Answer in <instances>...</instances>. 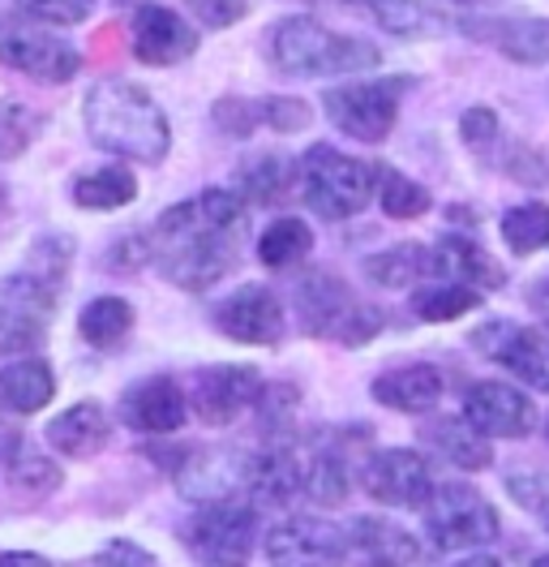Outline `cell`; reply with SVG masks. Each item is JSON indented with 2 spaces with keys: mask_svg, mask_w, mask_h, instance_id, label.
Here are the masks:
<instances>
[{
  "mask_svg": "<svg viewBox=\"0 0 549 567\" xmlns=\"http://www.w3.org/2000/svg\"><path fill=\"white\" fill-rule=\"evenodd\" d=\"M245 212L249 203L237 189H203L185 203H172L151 228L155 267L164 271V280L189 292L224 280L237 267V233Z\"/></svg>",
  "mask_w": 549,
  "mask_h": 567,
  "instance_id": "6da1fadb",
  "label": "cell"
},
{
  "mask_svg": "<svg viewBox=\"0 0 549 567\" xmlns=\"http://www.w3.org/2000/svg\"><path fill=\"white\" fill-rule=\"evenodd\" d=\"M327 121L356 142H382L400 121V86L386 78H356L327 91Z\"/></svg>",
  "mask_w": 549,
  "mask_h": 567,
  "instance_id": "52a82bcc",
  "label": "cell"
},
{
  "mask_svg": "<svg viewBox=\"0 0 549 567\" xmlns=\"http://www.w3.org/2000/svg\"><path fill=\"white\" fill-rule=\"evenodd\" d=\"M189 13L210 27V31H224V27H237L240 18L249 13V0H185Z\"/></svg>",
  "mask_w": 549,
  "mask_h": 567,
  "instance_id": "7bdbcfd3",
  "label": "cell"
},
{
  "mask_svg": "<svg viewBox=\"0 0 549 567\" xmlns=\"http://www.w3.org/2000/svg\"><path fill=\"white\" fill-rule=\"evenodd\" d=\"M374 400L382 409H395V413H429L438 400H443V370L429 365V361H412V365H395L386 374L374 379Z\"/></svg>",
  "mask_w": 549,
  "mask_h": 567,
  "instance_id": "d4e9b609",
  "label": "cell"
},
{
  "mask_svg": "<svg viewBox=\"0 0 549 567\" xmlns=\"http://www.w3.org/2000/svg\"><path fill=\"white\" fill-rule=\"evenodd\" d=\"M365 280H374L377 288H412V284L429 280V246L421 241H400L391 249H377L361 262Z\"/></svg>",
  "mask_w": 549,
  "mask_h": 567,
  "instance_id": "4dcf8cb0",
  "label": "cell"
},
{
  "mask_svg": "<svg viewBox=\"0 0 549 567\" xmlns=\"http://www.w3.org/2000/svg\"><path fill=\"white\" fill-rule=\"evenodd\" d=\"M262 388L267 383L249 365H206L189 383V409L206 425H232L240 413L258 409Z\"/></svg>",
  "mask_w": 549,
  "mask_h": 567,
  "instance_id": "5bb4252c",
  "label": "cell"
},
{
  "mask_svg": "<svg viewBox=\"0 0 549 567\" xmlns=\"http://www.w3.org/2000/svg\"><path fill=\"white\" fill-rule=\"evenodd\" d=\"M480 301H485V292H477V288L434 280L412 292V315L421 322H455L464 319V315H473V310H480Z\"/></svg>",
  "mask_w": 549,
  "mask_h": 567,
  "instance_id": "836d02e7",
  "label": "cell"
},
{
  "mask_svg": "<svg viewBox=\"0 0 549 567\" xmlns=\"http://www.w3.org/2000/svg\"><path fill=\"white\" fill-rule=\"evenodd\" d=\"M429 280L464 284V288L489 292V288H503L507 284V271L473 237H443V241L429 246Z\"/></svg>",
  "mask_w": 549,
  "mask_h": 567,
  "instance_id": "ffe728a7",
  "label": "cell"
},
{
  "mask_svg": "<svg viewBox=\"0 0 549 567\" xmlns=\"http://www.w3.org/2000/svg\"><path fill=\"white\" fill-rule=\"evenodd\" d=\"M480 353L511 370L532 391H549V327H519L511 319L485 322L473 336Z\"/></svg>",
  "mask_w": 549,
  "mask_h": 567,
  "instance_id": "8fae6325",
  "label": "cell"
},
{
  "mask_svg": "<svg viewBox=\"0 0 549 567\" xmlns=\"http://www.w3.org/2000/svg\"><path fill=\"white\" fill-rule=\"evenodd\" d=\"M356 477H361V491L386 507H421L425 512V503L438 491L429 461L412 447H377L361 461Z\"/></svg>",
  "mask_w": 549,
  "mask_h": 567,
  "instance_id": "9c48e42d",
  "label": "cell"
},
{
  "mask_svg": "<svg viewBox=\"0 0 549 567\" xmlns=\"http://www.w3.org/2000/svg\"><path fill=\"white\" fill-rule=\"evenodd\" d=\"M297 189L322 219H352L377 198V164H365L340 146L313 142L297 164Z\"/></svg>",
  "mask_w": 549,
  "mask_h": 567,
  "instance_id": "5b68a950",
  "label": "cell"
},
{
  "mask_svg": "<svg viewBox=\"0 0 549 567\" xmlns=\"http://www.w3.org/2000/svg\"><path fill=\"white\" fill-rule=\"evenodd\" d=\"M116 417L121 425H130L137 434H176L185 417H189V391L180 388L168 374H155V379H137L134 388H125L121 404H116Z\"/></svg>",
  "mask_w": 549,
  "mask_h": 567,
  "instance_id": "2e32d148",
  "label": "cell"
},
{
  "mask_svg": "<svg viewBox=\"0 0 549 567\" xmlns=\"http://www.w3.org/2000/svg\"><path fill=\"white\" fill-rule=\"evenodd\" d=\"M343 537H348V559L356 567H412L421 555L416 537L382 516H356Z\"/></svg>",
  "mask_w": 549,
  "mask_h": 567,
  "instance_id": "44dd1931",
  "label": "cell"
},
{
  "mask_svg": "<svg viewBox=\"0 0 549 567\" xmlns=\"http://www.w3.org/2000/svg\"><path fill=\"white\" fill-rule=\"evenodd\" d=\"M297 185V164L274 155V151H258V155H245L237 164V189L249 207H279Z\"/></svg>",
  "mask_w": 549,
  "mask_h": 567,
  "instance_id": "4316f807",
  "label": "cell"
},
{
  "mask_svg": "<svg viewBox=\"0 0 549 567\" xmlns=\"http://www.w3.org/2000/svg\"><path fill=\"white\" fill-rule=\"evenodd\" d=\"M421 443L438 461H446L450 468H464V473H480L494 461L489 439L473 422H464V417H434V422H425L421 425Z\"/></svg>",
  "mask_w": 549,
  "mask_h": 567,
  "instance_id": "484cf974",
  "label": "cell"
},
{
  "mask_svg": "<svg viewBox=\"0 0 549 567\" xmlns=\"http://www.w3.org/2000/svg\"><path fill=\"white\" fill-rule=\"evenodd\" d=\"M352 4H356L361 13H370L386 35L421 39V35H443V31L455 27L443 9L421 4V0H352Z\"/></svg>",
  "mask_w": 549,
  "mask_h": 567,
  "instance_id": "f1b7e54d",
  "label": "cell"
},
{
  "mask_svg": "<svg viewBox=\"0 0 549 567\" xmlns=\"http://www.w3.org/2000/svg\"><path fill=\"white\" fill-rule=\"evenodd\" d=\"M82 125L100 151L134 164H164L172 151L168 112L130 78H100L82 100Z\"/></svg>",
  "mask_w": 549,
  "mask_h": 567,
  "instance_id": "7a4b0ae2",
  "label": "cell"
},
{
  "mask_svg": "<svg viewBox=\"0 0 549 567\" xmlns=\"http://www.w3.org/2000/svg\"><path fill=\"white\" fill-rule=\"evenodd\" d=\"M309 249H313V228L301 215H279L258 237V262L283 271V267H297L301 258H309Z\"/></svg>",
  "mask_w": 549,
  "mask_h": 567,
  "instance_id": "d6a6232c",
  "label": "cell"
},
{
  "mask_svg": "<svg viewBox=\"0 0 549 567\" xmlns=\"http://www.w3.org/2000/svg\"><path fill=\"white\" fill-rule=\"evenodd\" d=\"M210 567H240V564H210Z\"/></svg>",
  "mask_w": 549,
  "mask_h": 567,
  "instance_id": "f907efd6",
  "label": "cell"
},
{
  "mask_svg": "<svg viewBox=\"0 0 549 567\" xmlns=\"http://www.w3.org/2000/svg\"><path fill=\"white\" fill-rule=\"evenodd\" d=\"M459 138L464 146L485 159V164H494L498 159V151L507 146V130H503V121H498V112L485 104H473L464 116H459Z\"/></svg>",
  "mask_w": 549,
  "mask_h": 567,
  "instance_id": "74e56055",
  "label": "cell"
},
{
  "mask_svg": "<svg viewBox=\"0 0 549 567\" xmlns=\"http://www.w3.org/2000/svg\"><path fill=\"white\" fill-rule=\"evenodd\" d=\"M77 331L91 349L112 353L130 331H134V306L125 297H95L86 301V310L77 315Z\"/></svg>",
  "mask_w": 549,
  "mask_h": 567,
  "instance_id": "1f68e13d",
  "label": "cell"
},
{
  "mask_svg": "<svg viewBox=\"0 0 549 567\" xmlns=\"http://www.w3.org/2000/svg\"><path fill=\"white\" fill-rule=\"evenodd\" d=\"M245 464H249V456H237V452H189L176 464V482H180L185 498H198V503L240 498Z\"/></svg>",
  "mask_w": 549,
  "mask_h": 567,
  "instance_id": "603a6c76",
  "label": "cell"
},
{
  "mask_svg": "<svg viewBox=\"0 0 549 567\" xmlns=\"http://www.w3.org/2000/svg\"><path fill=\"white\" fill-rule=\"evenodd\" d=\"M9 486L22 491V495H52L61 486V468H56V461H48L43 452L18 443V452L9 461Z\"/></svg>",
  "mask_w": 549,
  "mask_h": 567,
  "instance_id": "f35d334b",
  "label": "cell"
},
{
  "mask_svg": "<svg viewBox=\"0 0 549 567\" xmlns=\"http://www.w3.org/2000/svg\"><path fill=\"white\" fill-rule=\"evenodd\" d=\"M450 4H489V0H450Z\"/></svg>",
  "mask_w": 549,
  "mask_h": 567,
  "instance_id": "681fc988",
  "label": "cell"
},
{
  "mask_svg": "<svg viewBox=\"0 0 549 567\" xmlns=\"http://www.w3.org/2000/svg\"><path fill=\"white\" fill-rule=\"evenodd\" d=\"M0 61L34 82H56V86L82 73V52L69 39L27 22H0Z\"/></svg>",
  "mask_w": 549,
  "mask_h": 567,
  "instance_id": "30bf717a",
  "label": "cell"
},
{
  "mask_svg": "<svg viewBox=\"0 0 549 567\" xmlns=\"http://www.w3.org/2000/svg\"><path fill=\"white\" fill-rule=\"evenodd\" d=\"M112 439V417L100 400H82V404H69L65 413H56L48 422V447L65 461H91L100 456Z\"/></svg>",
  "mask_w": 549,
  "mask_h": 567,
  "instance_id": "7402d4cb",
  "label": "cell"
},
{
  "mask_svg": "<svg viewBox=\"0 0 549 567\" xmlns=\"http://www.w3.org/2000/svg\"><path fill=\"white\" fill-rule=\"evenodd\" d=\"M130 35H134V56L151 70L180 65L198 52V31L168 4H142L130 22Z\"/></svg>",
  "mask_w": 549,
  "mask_h": 567,
  "instance_id": "ac0fdd59",
  "label": "cell"
},
{
  "mask_svg": "<svg viewBox=\"0 0 549 567\" xmlns=\"http://www.w3.org/2000/svg\"><path fill=\"white\" fill-rule=\"evenodd\" d=\"M455 567H503L494 555H468V559H459Z\"/></svg>",
  "mask_w": 549,
  "mask_h": 567,
  "instance_id": "7dc6e473",
  "label": "cell"
},
{
  "mask_svg": "<svg viewBox=\"0 0 549 567\" xmlns=\"http://www.w3.org/2000/svg\"><path fill=\"white\" fill-rule=\"evenodd\" d=\"M377 203L391 219H416L434 207V194L408 173L395 168H377Z\"/></svg>",
  "mask_w": 549,
  "mask_h": 567,
  "instance_id": "d590c367",
  "label": "cell"
},
{
  "mask_svg": "<svg viewBox=\"0 0 549 567\" xmlns=\"http://www.w3.org/2000/svg\"><path fill=\"white\" fill-rule=\"evenodd\" d=\"M100 567H155V559L134 542H107L100 555Z\"/></svg>",
  "mask_w": 549,
  "mask_h": 567,
  "instance_id": "f6af8a7d",
  "label": "cell"
},
{
  "mask_svg": "<svg viewBox=\"0 0 549 567\" xmlns=\"http://www.w3.org/2000/svg\"><path fill=\"white\" fill-rule=\"evenodd\" d=\"M0 567H52L43 555H34V550H4L0 555Z\"/></svg>",
  "mask_w": 549,
  "mask_h": 567,
  "instance_id": "bcb514c9",
  "label": "cell"
},
{
  "mask_svg": "<svg viewBox=\"0 0 549 567\" xmlns=\"http://www.w3.org/2000/svg\"><path fill=\"white\" fill-rule=\"evenodd\" d=\"M13 9L22 18H31L34 27H82L95 13V0H13Z\"/></svg>",
  "mask_w": 549,
  "mask_h": 567,
  "instance_id": "ab89813d",
  "label": "cell"
},
{
  "mask_svg": "<svg viewBox=\"0 0 549 567\" xmlns=\"http://www.w3.org/2000/svg\"><path fill=\"white\" fill-rule=\"evenodd\" d=\"M69 198L82 212H116V207H130L137 198V177L121 164H103L91 173H77L69 185Z\"/></svg>",
  "mask_w": 549,
  "mask_h": 567,
  "instance_id": "f546056e",
  "label": "cell"
},
{
  "mask_svg": "<svg viewBox=\"0 0 549 567\" xmlns=\"http://www.w3.org/2000/svg\"><path fill=\"white\" fill-rule=\"evenodd\" d=\"M361 310V301L352 297V288L331 276V271H313L305 280H297V315L305 322L309 336H331L340 340L343 327Z\"/></svg>",
  "mask_w": 549,
  "mask_h": 567,
  "instance_id": "d6986e66",
  "label": "cell"
},
{
  "mask_svg": "<svg viewBox=\"0 0 549 567\" xmlns=\"http://www.w3.org/2000/svg\"><path fill=\"white\" fill-rule=\"evenodd\" d=\"M455 31L477 39L485 48L503 52L515 65H546L549 61V18H528V13H477L459 18Z\"/></svg>",
  "mask_w": 549,
  "mask_h": 567,
  "instance_id": "9a60e30c",
  "label": "cell"
},
{
  "mask_svg": "<svg viewBox=\"0 0 549 567\" xmlns=\"http://www.w3.org/2000/svg\"><path fill=\"white\" fill-rule=\"evenodd\" d=\"M245 495L253 507H288L297 495H305V464L288 447H267L245 464Z\"/></svg>",
  "mask_w": 549,
  "mask_h": 567,
  "instance_id": "cb8c5ba5",
  "label": "cell"
},
{
  "mask_svg": "<svg viewBox=\"0 0 549 567\" xmlns=\"http://www.w3.org/2000/svg\"><path fill=\"white\" fill-rule=\"evenodd\" d=\"M498 233H503V241L511 246V254L549 249V203H519L511 212H503Z\"/></svg>",
  "mask_w": 549,
  "mask_h": 567,
  "instance_id": "e575fe53",
  "label": "cell"
},
{
  "mask_svg": "<svg viewBox=\"0 0 549 567\" xmlns=\"http://www.w3.org/2000/svg\"><path fill=\"white\" fill-rule=\"evenodd\" d=\"M69 267V237L39 241L31 267L0 280V353H31L43 344L52 310L61 301Z\"/></svg>",
  "mask_w": 549,
  "mask_h": 567,
  "instance_id": "3957f363",
  "label": "cell"
},
{
  "mask_svg": "<svg viewBox=\"0 0 549 567\" xmlns=\"http://www.w3.org/2000/svg\"><path fill=\"white\" fill-rule=\"evenodd\" d=\"M425 533L438 550L464 555V550L489 546L503 533V520H498V507L477 486L450 482V486H438L425 503Z\"/></svg>",
  "mask_w": 549,
  "mask_h": 567,
  "instance_id": "8992f818",
  "label": "cell"
},
{
  "mask_svg": "<svg viewBox=\"0 0 549 567\" xmlns=\"http://www.w3.org/2000/svg\"><path fill=\"white\" fill-rule=\"evenodd\" d=\"M464 422L477 425L485 439H524L537 425V404L511 383H473L464 391Z\"/></svg>",
  "mask_w": 549,
  "mask_h": 567,
  "instance_id": "e0dca14e",
  "label": "cell"
},
{
  "mask_svg": "<svg viewBox=\"0 0 549 567\" xmlns=\"http://www.w3.org/2000/svg\"><path fill=\"white\" fill-rule=\"evenodd\" d=\"M267 56L283 73L297 78H335V73H370L377 70L382 52L370 39L340 35L331 27H322L318 18H279L267 31Z\"/></svg>",
  "mask_w": 549,
  "mask_h": 567,
  "instance_id": "277c9868",
  "label": "cell"
},
{
  "mask_svg": "<svg viewBox=\"0 0 549 567\" xmlns=\"http://www.w3.org/2000/svg\"><path fill=\"white\" fill-rule=\"evenodd\" d=\"M528 567H549V555H537V559H532Z\"/></svg>",
  "mask_w": 549,
  "mask_h": 567,
  "instance_id": "c3c4849f",
  "label": "cell"
},
{
  "mask_svg": "<svg viewBox=\"0 0 549 567\" xmlns=\"http://www.w3.org/2000/svg\"><path fill=\"white\" fill-rule=\"evenodd\" d=\"M546 439H549V413H546Z\"/></svg>",
  "mask_w": 549,
  "mask_h": 567,
  "instance_id": "816d5d0a",
  "label": "cell"
},
{
  "mask_svg": "<svg viewBox=\"0 0 549 567\" xmlns=\"http://www.w3.org/2000/svg\"><path fill=\"white\" fill-rule=\"evenodd\" d=\"M271 567H343L348 537L331 520L318 516H288L262 542Z\"/></svg>",
  "mask_w": 549,
  "mask_h": 567,
  "instance_id": "4fadbf2b",
  "label": "cell"
},
{
  "mask_svg": "<svg viewBox=\"0 0 549 567\" xmlns=\"http://www.w3.org/2000/svg\"><path fill=\"white\" fill-rule=\"evenodd\" d=\"M258 112H262V125L274 130V134H297L313 121V107L305 100H297V95H262Z\"/></svg>",
  "mask_w": 549,
  "mask_h": 567,
  "instance_id": "b9f144b4",
  "label": "cell"
},
{
  "mask_svg": "<svg viewBox=\"0 0 549 567\" xmlns=\"http://www.w3.org/2000/svg\"><path fill=\"white\" fill-rule=\"evenodd\" d=\"M185 542L206 564H240L258 546V507L249 498L203 503L185 525Z\"/></svg>",
  "mask_w": 549,
  "mask_h": 567,
  "instance_id": "ba28073f",
  "label": "cell"
},
{
  "mask_svg": "<svg viewBox=\"0 0 549 567\" xmlns=\"http://www.w3.org/2000/svg\"><path fill=\"white\" fill-rule=\"evenodd\" d=\"M210 322L237 344H279L288 331V310L267 284H240L210 310Z\"/></svg>",
  "mask_w": 549,
  "mask_h": 567,
  "instance_id": "7c38bea8",
  "label": "cell"
},
{
  "mask_svg": "<svg viewBox=\"0 0 549 567\" xmlns=\"http://www.w3.org/2000/svg\"><path fill=\"white\" fill-rule=\"evenodd\" d=\"M210 121H215V130H224L228 138H249L258 125H262V112H258V100H249V95H224L215 112H210Z\"/></svg>",
  "mask_w": 549,
  "mask_h": 567,
  "instance_id": "60d3db41",
  "label": "cell"
},
{
  "mask_svg": "<svg viewBox=\"0 0 549 567\" xmlns=\"http://www.w3.org/2000/svg\"><path fill=\"white\" fill-rule=\"evenodd\" d=\"M52 395H56V374L43 357H22L0 370V409L4 413H18V417L39 413L52 404Z\"/></svg>",
  "mask_w": 549,
  "mask_h": 567,
  "instance_id": "83f0119b",
  "label": "cell"
},
{
  "mask_svg": "<svg viewBox=\"0 0 549 567\" xmlns=\"http://www.w3.org/2000/svg\"><path fill=\"white\" fill-rule=\"evenodd\" d=\"M103 262H107V271H137V267L155 262V246H151V237H125L107 249Z\"/></svg>",
  "mask_w": 549,
  "mask_h": 567,
  "instance_id": "ee69618b",
  "label": "cell"
},
{
  "mask_svg": "<svg viewBox=\"0 0 549 567\" xmlns=\"http://www.w3.org/2000/svg\"><path fill=\"white\" fill-rule=\"evenodd\" d=\"M305 495L313 503H343L348 498V464L335 447H322L305 461Z\"/></svg>",
  "mask_w": 549,
  "mask_h": 567,
  "instance_id": "8d00e7d4",
  "label": "cell"
}]
</instances>
